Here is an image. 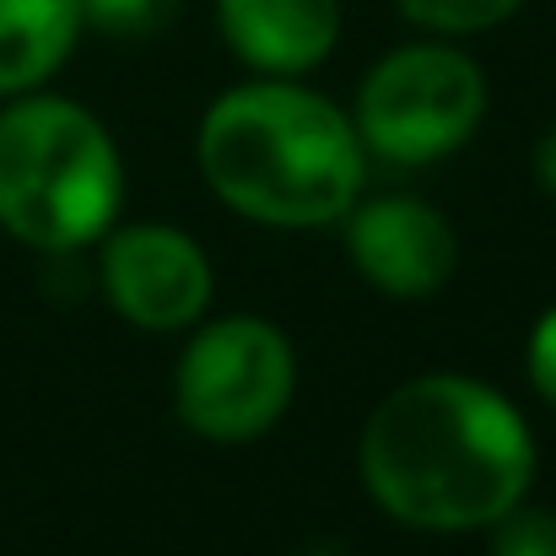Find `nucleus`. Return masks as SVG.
<instances>
[{
	"label": "nucleus",
	"instance_id": "nucleus-3",
	"mask_svg": "<svg viewBox=\"0 0 556 556\" xmlns=\"http://www.w3.org/2000/svg\"><path fill=\"white\" fill-rule=\"evenodd\" d=\"M125 200L109 125L76 98L22 92L0 109V227L43 254L98 243Z\"/></svg>",
	"mask_w": 556,
	"mask_h": 556
},
{
	"label": "nucleus",
	"instance_id": "nucleus-6",
	"mask_svg": "<svg viewBox=\"0 0 556 556\" xmlns=\"http://www.w3.org/2000/svg\"><path fill=\"white\" fill-rule=\"evenodd\" d=\"M98 243H103L98 281L119 319H130L136 330H152V336L200 325V314L216 292V276H211L205 249L185 227L130 222V227H109Z\"/></svg>",
	"mask_w": 556,
	"mask_h": 556
},
{
	"label": "nucleus",
	"instance_id": "nucleus-2",
	"mask_svg": "<svg viewBox=\"0 0 556 556\" xmlns=\"http://www.w3.org/2000/svg\"><path fill=\"white\" fill-rule=\"evenodd\" d=\"M211 194L265 227H330L368 185V147L346 109L298 76H260L222 92L194 136Z\"/></svg>",
	"mask_w": 556,
	"mask_h": 556
},
{
	"label": "nucleus",
	"instance_id": "nucleus-1",
	"mask_svg": "<svg viewBox=\"0 0 556 556\" xmlns=\"http://www.w3.org/2000/svg\"><path fill=\"white\" fill-rule=\"evenodd\" d=\"M357 470L372 503L410 530H492L535 486V432L492 383L421 372L368 410Z\"/></svg>",
	"mask_w": 556,
	"mask_h": 556
},
{
	"label": "nucleus",
	"instance_id": "nucleus-4",
	"mask_svg": "<svg viewBox=\"0 0 556 556\" xmlns=\"http://www.w3.org/2000/svg\"><path fill=\"white\" fill-rule=\"evenodd\" d=\"M486 119V76L448 38H416L389 49L357 87L352 125L368 157L400 168L459 152Z\"/></svg>",
	"mask_w": 556,
	"mask_h": 556
},
{
	"label": "nucleus",
	"instance_id": "nucleus-14",
	"mask_svg": "<svg viewBox=\"0 0 556 556\" xmlns=\"http://www.w3.org/2000/svg\"><path fill=\"white\" fill-rule=\"evenodd\" d=\"M535 179H541V189L556 194V125L535 141Z\"/></svg>",
	"mask_w": 556,
	"mask_h": 556
},
{
	"label": "nucleus",
	"instance_id": "nucleus-5",
	"mask_svg": "<svg viewBox=\"0 0 556 556\" xmlns=\"http://www.w3.org/2000/svg\"><path fill=\"white\" fill-rule=\"evenodd\" d=\"M292 394L298 352L260 314H232L194 330L174 368V410L194 438L211 443H249L270 432Z\"/></svg>",
	"mask_w": 556,
	"mask_h": 556
},
{
	"label": "nucleus",
	"instance_id": "nucleus-10",
	"mask_svg": "<svg viewBox=\"0 0 556 556\" xmlns=\"http://www.w3.org/2000/svg\"><path fill=\"white\" fill-rule=\"evenodd\" d=\"M405 22L438 33V38H470V33H492L503 27L525 0H394Z\"/></svg>",
	"mask_w": 556,
	"mask_h": 556
},
{
	"label": "nucleus",
	"instance_id": "nucleus-12",
	"mask_svg": "<svg viewBox=\"0 0 556 556\" xmlns=\"http://www.w3.org/2000/svg\"><path fill=\"white\" fill-rule=\"evenodd\" d=\"M492 556H556V514L552 508H508L492 525Z\"/></svg>",
	"mask_w": 556,
	"mask_h": 556
},
{
	"label": "nucleus",
	"instance_id": "nucleus-8",
	"mask_svg": "<svg viewBox=\"0 0 556 556\" xmlns=\"http://www.w3.org/2000/svg\"><path fill=\"white\" fill-rule=\"evenodd\" d=\"M227 49L260 76H303L341 43V0H216Z\"/></svg>",
	"mask_w": 556,
	"mask_h": 556
},
{
	"label": "nucleus",
	"instance_id": "nucleus-11",
	"mask_svg": "<svg viewBox=\"0 0 556 556\" xmlns=\"http://www.w3.org/2000/svg\"><path fill=\"white\" fill-rule=\"evenodd\" d=\"M81 22L109 38H147L179 16V0H76Z\"/></svg>",
	"mask_w": 556,
	"mask_h": 556
},
{
	"label": "nucleus",
	"instance_id": "nucleus-15",
	"mask_svg": "<svg viewBox=\"0 0 556 556\" xmlns=\"http://www.w3.org/2000/svg\"><path fill=\"white\" fill-rule=\"evenodd\" d=\"M298 556H352V552H346L341 541H314L308 552H298Z\"/></svg>",
	"mask_w": 556,
	"mask_h": 556
},
{
	"label": "nucleus",
	"instance_id": "nucleus-9",
	"mask_svg": "<svg viewBox=\"0 0 556 556\" xmlns=\"http://www.w3.org/2000/svg\"><path fill=\"white\" fill-rule=\"evenodd\" d=\"M76 0H0V98L38 92L81 38Z\"/></svg>",
	"mask_w": 556,
	"mask_h": 556
},
{
	"label": "nucleus",
	"instance_id": "nucleus-13",
	"mask_svg": "<svg viewBox=\"0 0 556 556\" xmlns=\"http://www.w3.org/2000/svg\"><path fill=\"white\" fill-rule=\"evenodd\" d=\"M525 368H530V383L535 394L556 410V308H546L530 330V346H525Z\"/></svg>",
	"mask_w": 556,
	"mask_h": 556
},
{
	"label": "nucleus",
	"instance_id": "nucleus-7",
	"mask_svg": "<svg viewBox=\"0 0 556 556\" xmlns=\"http://www.w3.org/2000/svg\"><path fill=\"white\" fill-rule=\"evenodd\" d=\"M346 249L357 276L383 298L416 303L454 281L459 270V238L448 216L416 194H378L346 211Z\"/></svg>",
	"mask_w": 556,
	"mask_h": 556
}]
</instances>
